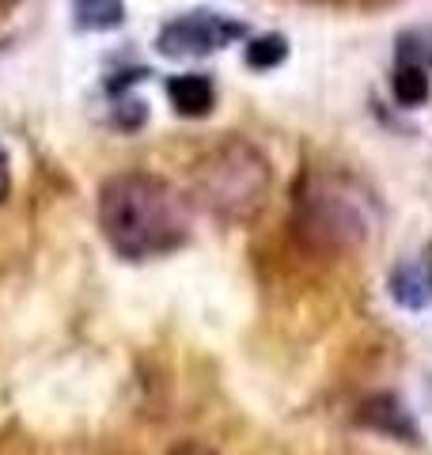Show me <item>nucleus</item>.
Returning a JSON list of instances; mask_svg holds the SVG:
<instances>
[{
	"instance_id": "12",
	"label": "nucleus",
	"mask_w": 432,
	"mask_h": 455,
	"mask_svg": "<svg viewBox=\"0 0 432 455\" xmlns=\"http://www.w3.org/2000/svg\"><path fill=\"white\" fill-rule=\"evenodd\" d=\"M167 455H216V451H212V448H205V444H197V440H186V444L171 448Z\"/></svg>"
},
{
	"instance_id": "10",
	"label": "nucleus",
	"mask_w": 432,
	"mask_h": 455,
	"mask_svg": "<svg viewBox=\"0 0 432 455\" xmlns=\"http://www.w3.org/2000/svg\"><path fill=\"white\" fill-rule=\"evenodd\" d=\"M284 57H288V42L281 35H258V38L247 42V65L258 68V73L277 68Z\"/></svg>"
},
{
	"instance_id": "2",
	"label": "nucleus",
	"mask_w": 432,
	"mask_h": 455,
	"mask_svg": "<svg viewBox=\"0 0 432 455\" xmlns=\"http://www.w3.org/2000/svg\"><path fill=\"white\" fill-rule=\"evenodd\" d=\"M273 187V171L262 148L243 137L212 145L194 164V194L216 220L243 224L262 212Z\"/></svg>"
},
{
	"instance_id": "5",
	"label": "nucleus",
	"mask_w": 432,
	"mask_h": 455,
	"mask_svg": "<svg viewBox=\"0 0 432 455\" xmlns=\"http://www.w3.org/2000/svg\"><path fill=\"white\" fill-rule=\"evenodd\" d=\"M387 289H391L395 304L406 311H421L432 304V259L428 254H410L402 259L391 277H387Z\"/></svg>"
},
{
	"instance_id": "3",
	"label": "nucleus",
	"mask_w": 432,
	"mask_h": 455,
	"mask_svg": "<svg viewBox=\"0 0 432 455\" xmlns=\"http://www.w3.org/2000/svg\"><path fill=\"white\" fill-rule=\"evenodd\" d=\"M296 232L311 247H356L372 232V194L341 171H311L296 190Z\"/></svg>"
},
{
	"instance_id": "13",
	"label": "nucleus",
	"mask_w": 432,
	"mask_h": 455,
	"mask_svg": "<svg viewBox=\"0 0 432 455\" xmlns=\"http://www.w3.org/2000/svg\"><path fill=\"white\" fill-rule=\"evenodd\" d=\"M0 4H16V0H0Z\"/></svg>"
},
{
	"instance_id": "11",
	"label": "nucleus",
	"mask_w": 432,
	"mask_h": 455,
	"mask_svg": "<svg viewBox=\"0 0 432 455\" xmlns=\"http://www.w3.org/2000/svg\"><path fill=\"white\" fill-rule=\"evenodd\" d=\"M8 190H12V164H8V152L0 148V205H4Z\"/></svg>"
},
{
	"instance_id": "1",
	"label": "nucleus",
	"mask_w": 432,
	"mask_h": 455,
	"mask_svg": "<svg viewBox=\"0 0 432 455\" xmlns=\"http://www.w3.org/2000/svg\"><path fill=\"white\" fill-rule=\"evenodd\" d=\"M99 228L110 251L129 262L164 259L190 239V205L167 179L122 171L99 190Z\"/></svg>"
},
{
	"instance_id": "6",
	"label": "nucleus",
	"mask_w": 432,
	"mask_h": 455,
	"mask_svg": "<svg viewBox=\"0 0 432 455\" xmlns=\"http://www.w3.org/2000/svg\"><path fill=\"white\" fill-rule=\"evenodd\" d=\"M360 421L372 425V429H380L395 440H406V444H417V425L410 418V410L398 403L395 395H380V398H368L364 406H360Z\"/></svg>"
},
{
	"instance_id": "4",
	"label": "nucleus",
	"mask_w": 432,
	"mask_h": 455,
	"mask_svg": "<svg viewBox=\"0 0 432 455\" xmlns=\"http://www.w3.org/2000/svg\"><path fill=\"white\" fill-rule=\"evenodd\" d=\"M243 35H247V27L239 20L216 16V12H190V16L171 20L160 31V38H156V46L167 57H205L232 46Z\"/></svg>"
},
{
	"instance_id": "8",
	"label": "nucleus",
	"mask_w": 432,
	"mask_h": 455,
	"mask_svg": "<svg viewBox=\"0 0 432 455\" xmlns=\"http://www.w3.org/2000/svg\"><path fill=\"white\" fill-rule=\"evenodd\" d=\"M391 88H395V99L402 107H421L428 92H432V80H428V65L421 61H402L395 65V76H391Z\"/></svg>"
},
{
	"instance_id": "7",
	"label": "nucleus",
	"mask_w": 432,
	"mask_h": 455,
	"mask_svg": "<svg viewBox=\"0 0 432 455\" xmlns=\"http://www.w3.org/2000/svg\"><path fill=\"white\" fill-rule=\"evenodd\" d=\"M167 95H171V103H175V110L182 114V118H205V114L212 110V103H216L212 80L201 76V73L171 76L167 80Z\"/></svg>"
},
{
	"instance_id": "9",
	"label": "nucleus",
	"mask_w": 432,
	"mask_h": 455,
	"mask_svg": "<svg viewBox=\"0 0 432 455\" xmlns=\"http://www.w3.org/2000/svg\"><path fill=\"white\" fill-rule=\"evenodd\" d=\"M72 16L84 31H118L125 23L122 0H72Z\"/></svg>"
}]
</instances>
